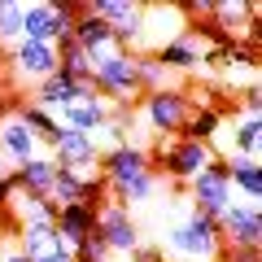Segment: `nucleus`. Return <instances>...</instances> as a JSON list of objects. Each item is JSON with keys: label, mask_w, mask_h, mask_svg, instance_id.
Segmentation results:
<instances>
[{"label": "nucleus", "mask_w": 262, "mask_h": 262, "mask_svg": "<svg viewBox=\"0 0 262 262\" xmlns=\"http://www.w3.org/2000/svg\"><path fill=\"white\" fill-rule=\"evenodd\" d=\"M158 253L162 258H175V262H219V253H223L219 223L206 219V214H196V210L188 206V214L162 232Z\"/></svg>", "instance_id": "f257e3e1"}, {"label": "nucleus", "mask_w": 262, "mask_h": 262, "mask_svg": "<svg viewBox=\"0 0 262 262\" xmlns=\"http://www.w3.org/2000/svg\"><path fill=\"white\" fill-rule=\"evenodd\" d=\"M219 153L210 144H196V140H184V136H162L149 153V166L158 170L162 179H175V184H192L201 170L214 162Z\"/></svg>", "instance_id": "f03ea898"}, {"label": "nucleus", "mask_w": 262, "mask_h": 262, "mask_svg": "<svg viewBox=\"0 0 262 262\" xmlns=\"http://www.w3.org/2000/svg\"><path fill=\"white\" fill-rule=\"evenodd\" d=\"M92 92L101 96L105 105H122V101H140V79H136V53H122V48H114V53L96 57L92 61Z\"/></svg>", "instance_id": "7ed1b4c3"}, {"label": "nucleus", "mask_w": 262, "mask_h": 262, "mask_svg": "<svg viewBox=\"0 0 262 262\" xmlns=\"http://www.w3.org/2000/svg\"><path fill=\"white\" fill-rule=\"evenodd\" d=\"M140 114H144V127L153 131V136H179L188 122V114H192V96L184 92V88H158V92H144L140 96Z\"/></svg>", "instance_id": "20e7f679"}, {"label": "nucleus", "mask_w": 262, "mask_h": 262, "mask_svg": "<svg viewBox=\"0 0 262 262\" xmlns=\"http://www.w3.org/2000/svg\"><path fill=\"white\" fill-rule=\"evenodd\" d=\"M188 188H192V201H188V206H192L196 214H206V219H219V214L236 201L232 179H227V158H214Z\"/></svg>", "instance_id": "39448f33"}, {"label": "nucleus", "mask_w": 262, "mask_h": 262, "mask_svg": "<svg viewBox=\"0 0 262 262\" xmlns=\"http://www.w3.org/2000/svg\"><path fill=\"white\" fill-rule=\"evenodd\" d=\"M214 223H219V236H223L227 249H258L262 245V206L258 201H232Z\"/></svg>", "instance_id": "423d86ee"}, {"label": "nucleus", "mask_w": 262, "mask_h": 262, "mask_svg": "<svg viewBox=\"0 0 262 262\" xmlns=\"http://www.w3.org/2000/svg\"><path fill=\"white\" fill-rule=\"evenodd\" d=\"M0 61H9L18 83H44L57 75V44H35V39H18L9 53H0Z\"/></svg>", "instance_id": "0eeeda50"}, {"label": "nucleus", "mask_w": 262, "mask_h": 262, "mask_svg": "<svg viewBox=\"0 0 262 262\" xmlns=\"http://www.w3.org/2000/svg\"><path fill=\"white\" fill-rule=\"evenodd\" d=\"M96 175L105 179V188H118V184H131V179H140L144 170H153L149 166V149L144 144H114V149H105L101 153V162H96Z\"/></svg>", "instance_id": "6e6552de"}, {"label": "nucleus", "mask_w": 262, "mask_h": 262, "mask_svg": "<svg viewBox=\"0 0 262 262\" xmlns=\"http://www.w3.org/2000/svg\"><path fill=\"white\" fill-rule=\"evenodd\" d=\"M96 232H101V241L110 245V253H136L140 249V223L131 219L127 206H114V201H105L101 210H96Z\"/></svg>", "instance_id": "1a4fd4ad"}, {"label": "nucleus", "mask_w": 262, "mask_h": 262, "mask_svg": "<svg viewBox=\"0 0 262 262\" xmlns=\"http://www.w3.org/2000/svg\"><path fill=\"white\" fill-rule=\"evenodd\" d=\"M206 48H210V44L201 39V31L188 22V31H179L175 39H166V44L153 53V61H158L166 75H175V70L184 75V70H196V66L206 61Z\"/></svg>", "instance_id": "9d476101"}, {"label": "nucleus", "mask_w": 262, "mask_h": 262, "mask_svg": "<svg viewBox=\"0 0 262 262\" xmlns=\"http://www.w3.org/2000/svg\"><path fill=\"white\" fill-rule=\"evenodd\" d=\"M48 158L57 166H70V170H92L101 162V144L83 131H70V127H57L53 144H48Z\"/></svg>", "instance_id": "9b49d317"}, {"label": "nucleus", "mask_w": 262, "mask_h": 262, "mask_svg": "<svg viewBox=\"0 0 262 262\" xmlns=\"http://www.w3.org/2000/svg\"><path fill=\"white\" fill-rule=\"evenodd\" d=\"M22 249V258L27 262H48L53 253H61V236H57L53 219H27V223H18V241H13Z\"/></svg>", "instance_id": "f8f14e48"}, {"label": "nucleus", "mask_w": 262, "mask_h": 262, "mask_svg": "<svg viewBox=\"0 0 262 262\" xmlns=\"http://www.w3.org/2000/svg\"><path fill=\"white\" fill-rule=\"evenodd\" d=\"M39 153H44V144H39L35 136L27 131V122L9 110L5 118H0V158L9 162V166H22V162L39 158Z\"/></svg>", "instance_id": "ddd939ff"}, {"label": "nucleus", "mask_w": 262, "mask_h": 262, "mask_svg": "<svg viewBox=\"0 0 262 262\" xmlns=\"http://www.w3.org/2000/svg\"><path fill=\"white\" fill-rule=\"evenodd\" d=\"M57 118V127H70V131H83V136H101L105 131V122H110V105L101 101V96H83V101H75V105H66V110H57L53 114Z\"/></svg>", "instance_id": "4468645a"}, {"label": "nucleus", "mask_w": 262, "mask_h": 262, "mask_svg": "<svg viewBox=\"0 0 262 262\" xmlns=\"http://www.w3.org/2000/svg\"><path fill=\"white\" fill-rule=\"evenodd\" d=\"M83 96H92V83H79V79H66L61 70H57V75H48L44 83H35V96H31V105H39V110L57 114V110H66V105L83 101Z\"/></svg>", "instance_id": "2eb2a0df"}, {"label": "nucleus", "mask_w": 262, "mask_h": 262, "mask_svg": "<svg viewBox=\"0 0 262 262\" xmlns=\"http://www.w3.org/2000/svg\"><path fill=\"white\" fill-rule=\"evenodd\" d=\"M53 227H57V236H61L66 249H75V245H83L88 236L96 232V206H88V201H70V206H57Z\"/></svg>", "instance_id": "dca6fc26"}, {"label": "nucleus", "mask_w": 262, "mask_h": 262, "mask_svg": "<svg viewBox=\"0 0 262 262\" xmlns=\"http://www.w3.org/2000/svg\"><path fill=\"white\" fill-rule=\"evenodd\" d=\"M53 175H57V162L48 158V153H39V158H31V162H22V166L9 170L13 188L27 192V196H39V201L53 196Z\"/></svg>", "instance_id": "f3484780"}, {"label": "nucleus", "mask_w": 262, "mask_h": 262, "mask_svg": "<svg viewBox=\"0 0 262 262\" xmlns=\"http://www.w3.org/2000/svg\"><path fill=\"white\" fill-rule=\"evenodd\" d=\"M70 39H75V44L83 48V53L92 57V61H96V57H105V53H114V48H118V44H114V31L105 27L101 18H96V13L88 9V5H83V13H79L75 31H70Z\"/></svg>", "instance_id": "a211bd4d"}, {"label": "nucleus", "mask_w": 262, "mask_h": 262, "mask_svg": "<svg viewBox=\"0 0 262 262\" xmlns=\"http://www.w3.org/2000/svg\"><path fill=\"white\" fill-rule=\"evenodd\" d=\"M57 9L53 0H35L22 9V39H35V44H57Z\"/></svg>", "instance_id": "6ab92c4d"}, {"label": "nucleus", "mask_w": 262, "mask_h": 262, "mask_svg": "<svg viewBox=\"0 0 262 262\" xmlns=\"http://www.w3.org/2000/svg\"><path fill=\"white\" fill-rule=\"evenodd\" d=\"M227 127V118H223V110H214V105H201V110H192L188 114V122H184V140H196V144H210L214 149V140H219V131Z\"/></svg>", "instance_id": "aec40b11"}, {"label": "nucleus", "mask_w": 262, "mask_h": 262, "mask_svg": "<svg viewBox=\"0 0 262 262\" xmlns=\"http://www.w3.org/2000/svg\"><path fill=\"white\" fill-rule=\"evenodd\" d=\"M227 179H232V192H241V201H258L262 196L258 158H227Z\"/></svg>", "instance_id": "412c9836"}, {"label": "nucleus", "mask_w": 262, "mask_h": 262, "mask_svg": "<svg viewBox=\"0 0 262 262\" xmlns=\"http://www.w3.org/2000/svg\"><path fill=\"white\" fill-rule=\"evenodd\" d=\"M13 114L27 122V131L35 136L39 144H44V149L53 144V136H57V118H53L48 110H39V105H31V101H18V105H13Z\"/></svg>", "instance_id": "4be33fe9"}, {"label": "nucleus", "mask_w": 262, "mask_h": 262, "mask_svg": "<svg viewBox=\"0 0 262 262\" xmlns=\"http://www.w3.org/2000/svg\"><path fill=\"white\" fill-rule=\"evenodd\" d=\"M258 144H262V122L241 118L232 127V149H227V158H258Z\"/></svg>", "instance_id": "5701e85b"}, {"label": "nucleus", "mask_w": 262, "mask_h": 262, "mask_svg": "<svg viewBox=\"0 0 262 262\" xmlns=\"http://www.w3.org/2000/svg\"><path fill=\"white\" fill-rule=\"evenodd\" d=\"M22 0H0V53H5V44H18L22 39Z\"/></svg>", "instance_id": "b1692460"}, {"label": "nucleus", "mask_w": 262, "mask_h": 262, "mask_svg": "<svg viewBox=\"0 0 262 262\" xmlns=\"http://www.w3.org/2000/svg\"><path fill=\"white\" fill-rule=\"evenodd\" d=\"M136 79H140V92H158V88H170V75L153 61V53L136 57Z\"/></svg>", "instance_id": "393cba45"}, {"label": "nucleus", "mask_w": 262, "mask_h": 262, "mask_svg": "<svg viewBox=\"0 0 262 262\" xmlns=\"http://www.w3.org/2000/svg\"><path fill=\"white\" fill-rule=\"evenodd\" d=\"M70 253H75V262H110V258H114V253H110V245L101 241V232H92L83 245H75Z\"/></svg>", "instance_id": "a878e982"}, {"label": "nucleus", "mask_w": 262, "mask_h": 262, "mask_svg": "<svg viewBox=\"0 0 262 262\" xmlns=\"http://www.w3.org/2000/svg\"><path fill=\"white\" fill-rule=\"evenodd\" d=\"M241 110H245V118H258V110H262V92H258V83H249L241 92Z\"/></svg>", "instance_id": "bb28decb"}, {"label": "nucleus", "mask_w": 262, "mask_h": 262, "mask_svg": "<svg viewBox=\"0 0 262 262\" xmlns=\"http://www.w3.org/2000/svg\"><path fill=\"white\" fill-rule=\"evenodd\" d=\"M9 196H13V179H9V175H0V219L9 214Z\"/></svg>", "instance_id": "cd10ccee"}, {"label": "nucleus", "mask_w": 262, "mask_h": 262, "mask_svg": "<svg viewBox=\"0 0 262 262\" xmlns=\"http://www.w3.org/2000/svg\"><path fill=\"white\" fill-rule=\"evenodd\" d=\"M0 262H27L18 245H0Z\"/></svg>", "instance_id": "c85d7f7f"}, {"label": "nucleus", "mask_w": 262, "mask_h": 262, "mask_svg": "<svg viewBox=\"0 0 262 262\" xmlns=\"http://www.w3.org/2000/svg\"><path fill=\"white\" fill-rule=\"evenodd\" d=\"M48 262H75V253H70V249H61V253H53Z\"/></svg>", "instance_id": "c756f323"}, {"label": "nucleus", "mask_w": 262, "mask_h": 262, "mask_svg": "<svg viewBox=\"0 0 262 262\" xmlns=\"http://www.w3.org/2000/svg\"><path fill=\"white\" fill-rule=\"evenodd\" d=\"M5 114H9V101H5V92H0V118H5Z\"/></svg>", "instance_id": "7c9ffc66"}, {"label": "nucleus", "mask_w": 262, "mask_h": 262, "mask_svg": "<svg viewBox=\"0 0 262 262\" xmlns=\"http://www.w3.org/2000/svg\"><path fill=\"white\" fill-rule=\"evenodd\" d=\"M0 175H9V170H5V158H0Z\"/></svg>", "instance_id": "2f4dec72"}]
</instances>
